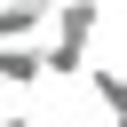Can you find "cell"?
Segmentation results:
<instances>
[{"label":"cell","mask_w":127,"mask_h":127,"mask_svg":"<svg viewBox=\"0 0 127 127\" xmlns=\"http://www.w3.org/2000/svg\"><path fill=\"white\" fill-rule=\"evenodd\" d=\"M48 79V56L32 40H0V87H40Z\"/></svg>","instance_id":"cell-1"},{"label":"cell","mask_w":127,"mask_h":127,"mask_svg":"<svg viewBox=\"0 0 127 127\" xmlns=\"http://www.w3.org/2000/svg\"><path fill=\"white\" fill-rule=\"evenodd\" d=\"M95 24H103V0H64L48 40H79V48H87V40H95Z\"/></svg>","instance_id":"cell-2"},{"label":"cell","mask_w":127,"mask_h":127,"mask_svg":"<svg viewBox=\"0 0 127 127\" xmlns=\"http://www.w3.org/2000/svg\"><path fill=\"white\" fill-rule=\"evenodd\" d=\"M40 24H48V0H8L0 8V40H32Z\"/></svg>","instance_id":"cell-3"},{"label":"cell","mask_w":127,"mask_h":127,"mask_svg":"<svg viewBox=\"0 0 127 127\" xmlns=\"http://www.w3.org/2000/svg\"><path fill=\"white\" fill-rule=\"evenodd\" d=\"M87 79H95V103H103L111 119H127V71H119V64H87Z\"/></svg>","instance_id":"cell-4"},{"label":"cell","mask_w":127,"mask_h":127,"mask_svg":"<svg viewBox=\"0 0 127 127\" xmlns=\"http://www.w3.org/2000/svg\"><path fill=\"white\" fill-rule=\"evenodd\" d=\"M40 56H48V79H79V71H87V48H79V40H48Z\"/></svg>","instance_id":"cell-5"},{"label":"cell","mask_w":127,"mask_h":127,"mask_svg":"<svg viewBox=\"0 0 127 127\" xmlns=\"http://www.w3.org/2000/svg\"><path fill=\"white\" fill-rule=\"evenodd\" d=\"M0 127H40V119H32V111H8V119H0Z\"/></svg>","instance_id":"cell-6"},{"label":"cell","mask_w":127,"mask_h":127,"mask_svg":"<svg viewBox=\"0 0 127 127\" xmlns=\"http://www.w3.org/2000/svg\"><path fill=\"white\" fill-rule=\"evenodd\" d=\"M111 127H127V119H111Z\"/></svg>","instance_id":"cell-7"}]
</instances>
